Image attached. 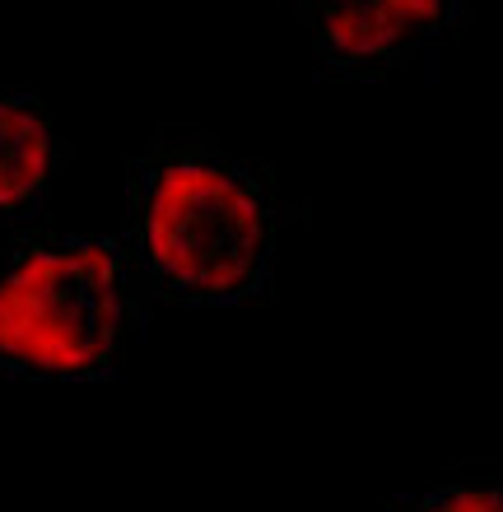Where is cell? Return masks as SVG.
Segmentation results:
<instances>
[{
    "mask_svg": "<svg viewBox=\"0 0 503 512\" xmlns=\"http://www.w3.org/2000/svg\"><path fill=\"white\" fill-rule=\"evenodd\" d=\"M280 205L215 135L164 126L131 163V252L154 298L233 308L271 275Z\"/></svg>",
    "mask_w": 503,
    "mask_h": 512,
    "instance_id": "1",
    "label": "cell"
},
{
    "mask_svg": "<svg viewBox=\"0 0 503 512\" xmlns=\"http://www.w3.org/2000/svg\"><path fill=\"white\" fill-rule=\"evenodd\" d=\"M70 149L38 98L0 94V229L28 224L52 196Z\"/></svg>",
    "mask_w": 503,
    "mask_h": 512,
    "instance_id": "4",
    "label": "cell"
},
{
    "mask_svg": "<svg viewBox=\"0 0 503 512\" xmlns=\"http://www.w3.org/2000/svg\"><path fill=\"white\" fill-rule=\"evenodd\" d=\"M313 56L340 80H387L452 42L471 0H289Z\"/></svg>",
    "mask_w": 503,
    "mask_h": 512,
    "instance_id": "3",
    "label": "cell"
},
{
    "mask_svg": "<svg viewBox=\"0 0 503 512\" xmlns=\"http://www.w3.org/2000/svg\"><path fill=\"white\" fill-rule=\"evenodd\" d=\"M387 512H503V475H452L424 494H401Z\"/></svg>",
    "mask_w": 503,
    "mask_h": 512,
    "instance_id": "5",
    "label": "cell"
},
{
    "mask_svg": "<svg viewBox=\"0 0 503 512\" xmlns=\"http://www.w3.org/2000/svg\"><path fill=\"white\" fill-rule=\"evenodd\" d=\"M145 322L150 289L131 243L33 233L0 252V378H117Z\"/></svg>",
    "mask_w": 503,
    "mask_h": 512,
    "instance_id": "2",
    "label": "cell"
}]
</instances>
